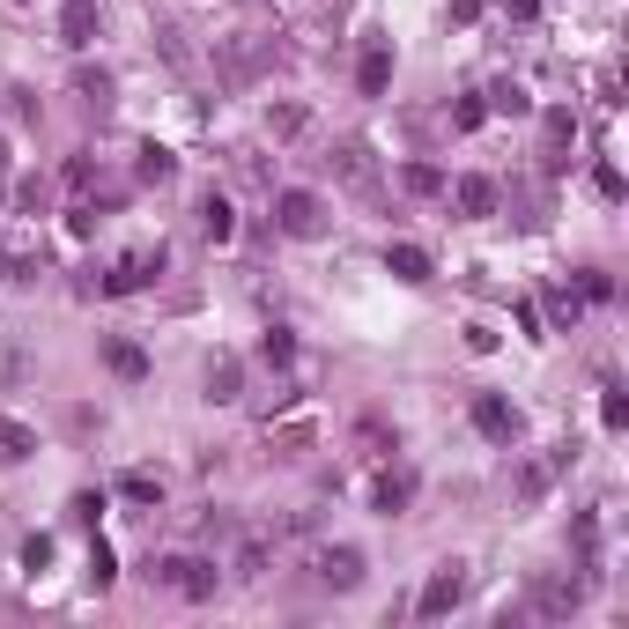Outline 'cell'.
<instances>
[{
	"mask_svg": "<svg viewBox=\"0 0 629 629\" xmlns=\"http://www.w3.org/2000/svg\"><path fill=\"white\" fill-rule=\"evenodd\" d=\"M149 586H170V592H185V600H215L222 570L201 563V555H164V563H149Z\"/></svg>",
	"mask_w": 629,
	"mask_h": 629,
	"instance_id": "obj_1",
	"label": "cell"
},
{
	"mask_svg": "<svg viewBox=\"0 0 629 629\" xmlns=\"http://www.w3.org/2000/svg\"><path fill=\"white\" fill-rule=\"evenodd\" d=\"M274 230H282V238H319V230H326V201L304 193V185L274 193Z\"/></svg>",
	"mask_w": 629,
	"mask_h": 629,
	"instance_id": "obj_2",
	"label": "cell"
},
{
	"mask_svg": "<svg viewBox=\"0 0 629 629\" xmlns=\"http://www.w3.org/2000/svg\"><path fill=\"white\" fill-rule=\"evenodd\" d=\"M460 600H466V563L452 555V563H437V570H429V586H422L415 615H422V622H437V615H452Z\"/></svg>",
	"mask_w": 629,
	"mask_h": 629,
	"instance_id": "obj_3",
	"label": "cell"
},
{
	"mask_svg": "<svg viewBox=\"0 0 629 629\" xmlns=\"http://www.w3.org/2000/svg\"><path fill=\"white\" fill-rule=\"evenodd\" d=\"M267 52H274V38H259V30H238V38L215 44V67H222L230 82H252V75L267 67Z\"/></svg>",
	"mask_w": 629,
	"mask_h": 629,
	"instance_id": "obj_4",
	"label": "cell"
},
{
	"mask_svg": "<svg viewBox=\"0 0 629 629\" xmlns=\"http://www.w3.org/2000/svg\"><path fill=\"white\" fill-rule=\"evenodd\" d=\"M267 452H282V460H296L304 445H319V408H290V415H267Z\"/></svg>",
	"mask_w": 629,
	"mask_h": 629,
	"instance_id": "obj_5",
	"label": "cell"
},
{
	"mask_svg": "<svg viewBox=\"0 0 629 629\" xmlns=\"http://www.w3.org/2000/svg\"><path fill=\"white\" fill-rule=\"evenodd\" d=\"M578 607H586V578H541L534 586V615H548V622H563Z\"/></svg>",
	"mask_w": 629,
	"mask_h": 629,
	"instance_id": "obj_6",
	"label": "cell"
},
{
	"mask_svg": "<svg viewBox=\"0 0 629 629\" xmlns=\"http://www.w3.org/2000/svg\"><path fill=\"white\" fill-rule=\"evenodd\" d=\"M363 548H319V586H334V592H356L363 586Z\"/></svg>",
	"mask_w": 629,
	"mask_h": 629,
	"instance_id": "obj_7",
	"label": "cell"
},
{
	"mask_svg": "<svg viewBox=\"0 0 629 629\" xmlns=\"http://www.w3.org/2000/svg\"><path fill=\"white\" fill-rule=\"evenodd\" d=\"M452 201H460V215H466V222H489V215H497V201H503V193H497V178H482V170H466L460 185H452Z\"/></svg>",
	"mask_w": 629,
	"mask_h": 629,
	"instance_id": "obj_8",
	"label": "cell"
},
{
	"mask_svg": "<svg viewBox=\"0 0 629 629\" xmlns=\"http://www.w3.org/2000/svg\"><path fill=\"white\" fill-rule=\"evenodd\" d=\"M474 429H482V437H497V445H511V437H518V408L497 400V393H482V400H474Z\"/></svg>",
	"mask_w": 629,
	"mask_h": 629,
	"instance_id": "obj_9",
	"label": "cell"
},
{
	"mask_svg": "<svg viewBox=\"0 0 629 629\" xmlns=\"http://www.w3.org/2000/svg\"><path fill=\"white\" fill-rule=\"evenodd\" d=\"M238 393H245V363H238V356H215V363H208V400H215V408H230Z\"/></svg>",
	"mask_w": 629,
	"mask_h": 629,
	"instance_id": "obj_10",
	"label": "cell"
},
{
	"mask_svg": "<svg viewBox=\"0 0 629 629\" xmlns=\"http://www.w3.org/2000/svg\"><path fill=\"white\" fill-rule=\"evenodd\" d=\"M149 274H164V245H156V252H126V259H119V274H112L104 290H141Z\"/></svg>",
	"mask_w": 629,
	"mask_h": 629,
	"instance_id": "obj_11",
	"label": "cell"
},
{
	"mask_svg": "<svg viewBox=\"0 0 629 629\" xmlns=\"http://www.w3.org/2000/svg\"><path fill=\"white\" fill-rule=\"evenodd\" d=\"M385 274H393V282H429V252L422 245H385Z\"/></svg>",
	"mask_w": 629,
	"mask_h": 629,
	"instance_id": "obj_12",
	"label": "cell"
},
{
	"mask_svg": "<svg viewBox=\"0 0 629 629\" xmlns=\"http://www.w3.org/2000/svg\"><path fill=\"white\" fill-rule=\"evenodd\" d=\"M334 178L341 185H371V149H363V141H341L334 149Z\"/></svg>",
	"mask_w": 629,
	"mask_h": 629,
	"instance_id": "obj_13",
	"label": "cell"
},
{
	"mask_svg": "<svg viewBox=\"0 0 629 629\" xmlns=\"http://www.w3.org/2000/svg\"><path fill=\"white\" fill-rule=\"evenodd\" d=\"M60 38H67V44L97 38V0H67V8H60Z\"/></svg>",
	"mask_w": 629,
	"mask_h": 629,
	"instance_id": "obj_14",
	"label": "cell"
},
{
	"mask_svg": "<svg viewBox=\"0 0 629 629\" xmlns=\"http://www.w3.org/2000/svg\"><path fill=\"white\" fill-rule=\"evenodd\" d=\"M356 82H363V97H385V82H393V52H385V44H371V52H363Z\"/></svg>",
	"mask_w": 629,
	"mask_h": 629,
	"instance_id": "obj_15",
	"label": "cell"
},
{
	"mask_svg": "<svg viewBox=\"0 0 629 629\" xmlns=\"http://www.w3.org/2000/svg\"><path fill=\"white\" fill-rule=\"evenodd\" d=\"M555 489V460H526L518 466V503H541Z\"/></svg>",
	"mask_w": 629,
	"mask_h": 629,
	"instance_id": "obj_16",
	"label": "cell"
},
{
	"mask_svg": "<svg viewBox=\"0 0 629 629\" xmlns=\"http://www.w3.org/2000/svg\"><path fill=\"white\" fill-rule=\"evenodd\" d=\"M104 363H112L119 377H149V356H141L133 341H104Z\"/></svg>",
	"mask_w": 629,
	"mask_h": 629,
	"instance_id": "obj_17",
	"label": "cell"
},
{
	"mask_svg": "<svg viewBox=\"0 0 629 629\" xmlns=\"http://www.w3.org/2000/svg\"><path fill=\"white\" fill-rule=\"evenodd\" d=\"M0 452H8V460H30V452H38V437H30V422H0Z\"/></svg>",
	"mask_w": 629,
	"mask_h": 629,
	"instance_id": "obj_18",
	"label": "cell"
},
{
	"mask_svg": "<svg viewBox=\"0 0 629 629\" xmlns=\"http://www.w3.org/2000/svg\"><path fill=\"white\" fill-rule=\"evenodd\" d=\"M371 503L385 511V518H393V511H408V474H385V482L371 489Z\"/></svg>",
	"mask_w": 629,
	"mask_h": 629,
	"instance_id": "obj_19",
	"label": "cell"
},
{
	"mask_svg": "<svg viewBox=\"0 0 629 629\" xmlns=\"http://www.w3.org/2000/svg\"><path fill=\"white\" fill-rule=\"evenodd\" d=\"M201 230H208L215 245H222V238L238 230V222H230V201H215V193H208V201H201Z\"/></svg>",
	"mask_w": 629,
	"mask_h": 629,
	"instance_id": "obj_20",
	"label": "cell"
},
{
	"mask_svg": "<svg viewBox=\"0 0 629 629\" xmlns=\"http://www.w3.org/2000/svg\"><path fill=\"white\" fill-rule=\"evenodd\" d=\"M119 489H126L133 503H164V482H156V474H126Z\"/></svg>",
	"mask_w": 629,
	"mask_h": 629,
	"instance_id": "obj_21",
	"label": "cell"
},
{
	"mask_svg": "<svg viewBox=\"0 0 629 629\" xmlns=\"http://www.w3.org/2000/svg\"><path fill=\"white\" fill-rule=\"evenodd\" d=\"M548 311H555V326H578V319H586V304H578L570 290H555V296H548Z\"/></svg>",
	"mask_w": 629,
	"mask_h": 629,
	"instance_id": "obj_22",
	"label": "cell"
},
{
	"mask_svg": "<svg viewBox=\"0 0 629 629\" xmlns=\"http://www.w3.org/2000/svg\"><path fill=\"white\" fill-rule=\"evenodd\" d=\"M489 104H497V112H511V119H518V112H526V89H518V82H497V89H489Z\"/></svg>",
	"mask_w": 629,
	"mask_h": 629,
	"instance_id": "obj_23",
	"label": "cell"
},
{
	"mask_svg": "<svg viewBox=\"0 0 629 629\" xmlns=\"http://www.w3.org/2000/svg\"><path fill=\"white\" fill-rule=\"evenodd\" d=\"M400 178H408V193H445V178H437V170H429V164H408V170H400Z\"/></svg>",
	"mask_w": 629,
	"mask_h": 629,
	"instance_id": "obj_24",
	"label": "cell"
},
{
	"mask_svg": "<svg viewBox=\"0 0 629 629\" xmlns=\"http://www.w3.org/2000/svg\"><path fill=\"white\" fill-rule=\"evenodd\" d=\"M267 570V541H245L238 548V578H259Z\"/></svg>",
	"mask_w": 629,
	"mask_h": 629,
	"instance_id": "obj_25",
	"label": "cell"
},
{
	"mask_svg": "<svg viewBox=\"0 0 629 629\" xmlns=\"http://www.w3.org/2000/svg\"><path fill=\"white\" fill-rule=\"evenodd\" d=\"M170 170H178V164H170V149H141V178H156V185H164Z\"/></svg>",
	"mask_w": 629,
	"mask_h": 629,
	"instance_id": "obj_26",
	"label": "cell"
},
{
	"mask_svg": "<svg viewBox=\"0 0 629 629\" xmlns=\"http://www.w3.org/2000/svg\"><path fill=\"white\" fill-rule=\"evenodd\" d=\"M259 356H267V363H290V334H282V326H267V341H259Z\"/></svg>",
	"mask_w": 629,
	"mask_h": 629,
	"instance_id": "obj_27",
	"label": "cell"
},
{
	"mask_svg": "<svg viewBox=\"0 0 629 629\" xmlns=\"http://www.w3.org/2000/svg\"><path fill=\"white\" fill-rule=\"evenodd\" d=\"M89 97V104H112V75H82V82H75Z\"/></svg>",
	"mask_w": 629,
	"mask_h": 629,
	"instance_id": "obj_28",
	"label": "cell"
},
{
	"mask_svg": "<svg viewBox=\"0 0 629 629\" xmlns=\"http://www.w3.org/2000/svg\"><path fill=\"white\" fill-rule=\"evenodd\" d=\"M592 185H600L607 201H622V170H615V164H600V170H592Z\"/></svg>",
	"mask_w": 629,
	"mask_h": 629,
	"instance_id": "obj_29",
	"label": "cell"
},
{
	"mask_svg": "<svg viewBox=\"0 0 629 629\" xmlns=\"http://www.w3.org/2000/svg\"><path fill=\"white\" fill-rule=\"evenodd\" d=\"M267 126H274V133H282V141H290L296 126H304V112H296V104H282V112H274V119H267Z\"/></svg>",
	"mask_w": 629,
	"mask_h": 629,
	"instance_id": "obj_30",
	"label": "cell"
},
{
	"mask_svg": "<svg viewBox=\"0 0 629 629\" xmlns=\"http://www.w3.org/2000/svg\"><path fill=\"white\" fill-rule=\"evenodd\" d=\"M452 15H460V23H466V15H482V0H452Z\"/></svg>",
	"mask_w": 629,
	"mask_h": 629,
	"instance_id": "obj_31",
	"label": "cell"
},
{
	"mask_svg": "<svg viewBox=\"0 0 629 629\" xmlns=\"http://www.w3.org/2000/svg\"><path fill=\"white\" fill-rule=\"evenodd\" d=\"M503 8H511V15H534V8H541V0H503Z\"/></svg>",
	"mask_w": 629,
	"mask_h": 629,
	"instance_id": "obj_32",
	"label": "cell"
}]
</instances>
